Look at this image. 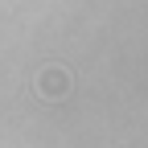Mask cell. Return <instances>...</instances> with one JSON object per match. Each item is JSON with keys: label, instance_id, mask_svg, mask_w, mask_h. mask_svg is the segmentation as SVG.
I'll return each instance as SVG.
<instances>
[{"label": "cell", "instance_id": "cell-1", "mask_svg": "<svg viewBox=\"0 0 148 148\" xmlns=\"http://www.w3.org/2000/svg\"><path fill=\"white\" fill-rule=\"evenodd\" d=\"M70 86H74V78H70V70H62V66H45V70H37V95L41 99H66L70 95Z\"/></svg>", "mask_w": 148, "mask_h": 148}]
</instances>
